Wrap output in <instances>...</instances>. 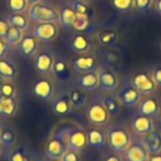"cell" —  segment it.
<instances>
[{"instance_id": "obj_1", "label": "cell", "mask_w": 161, "mask_h": 161, "mask_svg": "<svg viewBox=\"0 0 161 161\" xmlns=\"http://www.w3.org/2000/svg\"><path fill=\"white\" fill-rule=\"evenodd\" d=\"M106 141L113 152L121 153L131 145L132 138L123 127H111L106 133Z\"/></svg>"}, {"instance_id": "obj_2", "label": "cell", "mask_w": 161, "mask_h": 161, "mask_svg": "<svg viewBox=\"0 0 161 161\" xmlns=\"http://www.w3.org/2000/svg\"><path fill=\"white\" fill-rule=\"evenodd\" d=\"M28 16L30 20H33L35 23H48V21L58 23L59 11L48 4L36 3V4H33L29 6Z\"/></svg>"}, {"instance_id": "obj_3", "label": "cell", "mask_w": 161, "mask_h": 161, "mask_svg": "<svg viewBox=\"0 0 161 161\" xmlns=\"http://www.w3.org/2000/svg\"><path fill=\"white\" fill-rule=\"evenodd\" d=\"M59 33V26L58 23L48 21V23H36L33 28V35L43 43H49L53 42Z\"/></svg>"}, {"instance_id": "obj_4", "label": "cell", "mask_w": 161, "mask_h": 161, "mask_svg": "<svg viewBox=\"0 0 161 161\" xmlns=\"http://www.w3.org/2000/svg\"><path fill=\"white\" fill-rule=\"evenodd\" d=\"M141 96L142 94L132 84H123L119 89H117V94H116L119 103L127 108L138 106V103L141 102Z\"/></svg>"}, {"instance_id": "obj_5", "label": "cell", "mask_w": 161, "mask_h": 161, "mask_svg": "<svg viewBox=\"0 0 161 161\" xmlns=\"http://www.w3.org/2000/svg\"><path fill=\"white\" fill-rule=\"evenodd\" d=\"M131 84L142 94V96H148L156 91V82L153 80L152 75L145 72H138L131 78Z\"/></svg>"}, {"instance_id": "obj_6", "label": "cell", "mask_w": 161, "mask_h": 161, "mask_svg": "<svg viewBox=\"0 0 161 161\" xmlns=\"http://www.w3.org/2000/svg\"><path fill=\"white\" fill-rule=\"evenodd\" d=\"M54 84L53 82L47 78H39L38 80L34 82L33 87H31V93L35 98L40 99V101H50L54 98Z\"/></svg>"}, {"instance_id": "obj_7", "label": "cell", "mask_w": 161, "mask_h": 161, "mask_svg": "<svg viewBox=\"0 0 161 161\" xmlns=\"http://www.w3.org/2000/svg\"><path fill=\"white\" fill-rule=\"evenodd\" d=\"M109 113L102 103H93L87 109V119L93 126H104L109 121Z\"/></svg>"}, {"instance_id": "obj_8", "label": "cell", "mask_w": 161, "mask_h": 161, "mask_svg": "<svg viewBox=\"0 0 161 161\" xmlns=\"http://www.w3.org/2000/svg\"><path fill=\"white\" fill-rule=\"evenodd\" d=\"M65 143L69 150H74L78 152L83 151L88 146L87 132H84L80 128H69Z\"/></svg>"}, {"instance_id": "obj_9", "label": "cell", "mask_w": 161, "mask_h": 161, "mask_svg": "<svg viewBox=\"0 0 161 161\" xmlns=\"http://www.w3.org/2000/svg\"><path fill=\"white\" fill-rule=\"evenodd\" d=\"M98 73V79H99V87L101 89L106 91V92H113L118 89L119 86V80L117 74L107 68H99L97 69Z\"/></svg>"}, {"instance_id": "obj_10", "label": "cell", "mask_w": 161, "mask_h": 161, "mask_svg": "<svg viewBox=\"0 0 161 161\" xmlns=\"http://www.w3.org/2000/svg\"><path fill=\"white\" fill-rule=\"evenodd\" d=\"M72 67L78 74L87 73V72H93V70L98 69L97 59L93 55H83V54H80L79 57H75L73 59Z\"/></svg>"}, {"instance_id": "obj_11", "label": "cell", "mask_w": 161, "mask_h": 161, "mask_svg": "<svg viewBox=\"0 0 161 161\" xmlns=\"http://www.w3.org/2000/svg\"><path fill=\"white\" fill-rule=\"evenodd\" d=\"M123 157L126 161H148L150 153L142 143H131L123 151Z\"/></svg>"}, {"instance_id": "obj_12", "label": "cell", "mask_w": 161, "mask_h": 161, "mask_svg": "<svg viewBox=\"0 0 161 161\" xmlns=\"http://www.w3.org/2000/svg\"><path fill=\"white\" fill-rule=\"evenodd\" d=\"M72 109L73 107L68 93H59L52 102V111L57 116H68L72 112Z\"/></svg>"}, {"instance_id": "obj_13", "label": "cell", "mask_w": 161, "mask_h": 161, "mask_svg": "<svg viewBox=\"0 0 161 161\" xmlns=\"http://www.w3.org/2000/svg\"><path fill=\"white\" fill-rule=\"evenodd\" d=\"M68 150L67 143L58 136H54L52 140H49V142L45 146V155L48 158H55L59 160L64 152Z\"/></svg>"}, {"instance_id": "obj_14", "label": "cell", "mask_w": 161, "mask_h": 161, "mask_svg": "<svg viewBox=\"0 0 161 161\" xmlns=\"http://www.w3.org/2000/svg\"><path fill=\"white\" fill-rule=\"evenodd\" d=\"M77 86L84 92H91V91L97 89L99 87V79H98L97 70L79 74L77 77Z\"/></svg>"}, {"instance_id": "obj_15", "label": "cell", "mask_w": 161, "mask_h": 161, "mask_svg": "<svg viewBox=\"0 0 161 161\" xmlns=\"http://www.w3.org/2000/svg\"><path fill=\"white\" fill-rule=\"evenodd\" d=\"M131 128L133 130L135 133H137L140 136H143V135H147V133H150L151 131L155 130V123H153V119L151 117L140 114V116H136L132 119Z\"/></svg>"}, {"instance_id": "obj_16", "label": "cell", "mask_w": 161, "mask_h": 161, "mask_svg": "<svg viewBox=\"0 0 161 161\" xmlns=\"http://www.w3.org/2000/svg\"><path fill=\"white\" fill-rule=\"evenodd\" d=\"M54 64V58L49 52H40L36 54L34 60V68L39 74H49Z\"/></svg>"}, {"instance_id": "obj_17", "label": "cell", "mask_w": 161, "mask_h": 161, "mask_svg": "<svg viewBox=\"0 0 161 161\" xmlns=\"http://www.w3.org/2000/svg\"><path fill=\"white\" fill-rule=\"evenodd\" d=\"M38 39L31 34H28V35H24L23 36V39L20 40V43L18 44V50H19V53L24 57V58H30V57H33L35 53H36V50H38V47H39V44H38Z\"/></svg>"}, {"instance_id": "obj_18", "label": "cell", "mask_w": 161, "mask_h": 161, "mask_svg": "<svg viewBox=\"0 0 161 161\" xmlns=\"http://www.w3.org/2000/svg\"><path fill=\"white\" fill-rule=\"evenodd\" d=\"M148 153H158L161 152V132L158 130H153L147 135L142 136V142H141Z\"/></svg>"}, {"instance_id": "obj_19", "label": "cell", "mask_w": 161, "mask_h": 161, "mask_svg": "<svg viewBox=\"0 0 161 161\" xmlns=\"http://www.w3.org/2000/svg\"><path fill=\"white\" fill-rule=\"evenodd\" d=\"M138 113L147 116V117H151L152 119L157 118L161 114L160 103L155 98H146L138 103Z\"/></svg>"}, {"instance_id": "obj_20", "label": "cell", "mask_w": 161, "mask_h": 161, "mask_svg": "<svg viewBox=\"0 0 161 161\" xmlns=\"http://www.w3.org/2000/svg\"><path fill=\"white\" fill-rule=\"evenodd\" d=\"M92 42L83 34H74L70 39V49L77 54H87L92 49Z\"/></svg>"}, {"instance_id": "obj_21", "label": "cell", "mask_w": 161, "mask_h": 161, "mask_svg": "<svg viewBox=\"0 0 161 161\" xmlns=\"http://www.w3.org/2000/svg\"><path fill=\"white\" fill-rule=\"evenodd\" d=\"M18 111V101L15 97L0 96V117L10 118Z\"/></svg>"}, {"instance_id": "obj_22", "label": "cell", "mask_w": 161, "mask_h": 161, "mask_svg": "<svg viewBox=\"0 0 161 161\" xmlns=\"http://www.w3.org/2000/svg\"><path fill=\"white\" fill-rule=\"evenodd\" d=\"M53 74L59 80H68L70 79V67L64 59H54V64L52 68Z\"/></svg>"}, {"instance_id": "obj_23", "label": "cell", "mask_w": 161, "mask_h": 161, "mask_svg": "<svg viewBox=\"0 0 161 161\" xmlns=\"http://www.w3.org/2000/svg\"><path fill=\"white\" fill-rule=\"evenodd\" d=\"M87 140H88V146H91L92 148H102L106 145V135L98 130V128H91L87 132Z\"/></svg>"}, {"instance_id": "obj_24", "label": "cell", "mask_w": 161, "mask_h": 161, "mask_svg": "<svg viewBox=\"0 0 161 161\" xmlns=\"http://www.w3.org/2000/svg\"><path fill=\"white\" fill-rule=\"evenodd\" d=\"M74 19H75V11L73 10V8L70 5L69 6L64 5L59 13V20H58L59 25L64 29H69L72 28Z\"/></svg>"}, {"instance_id": "obj_25", "label": "cell", "mask_w": 161, "mask_h": 161, "mask_svg": "<svg viewBox=\"0 0 161 161\" xmlns=\"http://www.w3.org/2000/svg\"><path fill=\"white\" fill-rule=\"evenodd\" d=\"M18 75L16 67L5 58H0V77L5 80H13Z\"/></svg>"}, {"instance_id": "obj_26", "label": "cell", "mask_w": 161, "mask_h": 161, "mask_svg": "<svg viewBox=\"0 0 161 161\" xmlns=\"http://www.w3.org/2000/svg\"><path fill=\"white\" fill-rule=\"evenodd\" d=\"M16 142V133L15 131L9 127H1L0 130V143L3 146V148H11Z\"/></svg>"}, {"instance_id": "obj_27", "label": "cell", "mask_w": 161, "mask_h": 161, "mask_svg": "<svg viewBox=\"0 0 161 161\" xmlns=\"http://www.w3.org/2000/svg\"><path fill=\"white\" fill-rule=\"evenodd\" d=\"M102 104L104 106V108L107 109V112L109 113L111 117H117L119 113H121V103L117 99V97L114 96H104L103 99H102Z\"/></svg>"}, {"instance_id": "obj_28", "label": "cell", "mask_w": 161, "mask_h": 161, "mask_svg": "<svg viewBox=\"0 0 161 161\" xmlns=\"http://www.w3.org/2000/svg\"><path fill=\"white\" fill-rule=\"evenodd\" d=\"M6 21L10 26H15L18 29H21L23 31L29 26V16L24 15V13H11L6 18Z\"/></svg>"}, {"instance_id": "obj_29", "label": "cell", "mask_w": 161, "mask_h": 161, "mask_svg": "<svg viewBox=\"0 0 161 161\" xmlns=\"http://www.w3.org/2000/svg\"><path fill=\"white\" fill-rule=\"evenodd\" d=\"M69 99H70V103H72V107L75 108V109H79L82 107L86 106L87 103V96L84 93L83 89L80 88H73L69 91Z\"/></svg>"}, {"instance_id": "obj_30", "label": "cell", "mask_w": 161, "mask_h": 161, "mask_svg": "<svg viewBox=\"0 0 161 161\" xmlns=\"http://www.w3.org/2000/svg\"><path fill=\"white\" fill-rule=\"evenodd\" d=\"M23 36L24 35H23V30L21 29H18L15 26H10L4 39L9 44V47H14V45H18L20 43Z\"/></svg>"}, {"instance_id": "obj_31", "label": "cell", "mask_w": 161, "mask_h": 161, "mask_svg": "<svg viewBox=\"0 0 161 161\" xmlns=\"http://www.w3.org/2000/svg\"><path fill=\"white\" fill-rule=\"evenodd\" d=\"M118 36H117V33L114 30H111V29H107V30H103L99 33L98 35V40L102 45L104 47H112L116 44Z\"/></svg>"}, {"instance_id": "obj_32", "label": "cell", "mask_w": 161, "mask_h": 161, "mask_svg": "<svg viewBox=\"0 0 161 161\" xmlns=\"http://www.w3.org/2000/svg\"><path fill=\"white\" fill-rule=\"evenodd\" d=\"M8 160H9V161H31L30 155H29L28 150H26L24 146H20V147L14 148V150L9 153Z\"/></svg>"}, {"instance_id": "obj_33", "label": "cell", "mask_w": 161, "mask_h": 161, "mask_svg": "<svg viewBox=\"0 0 161 161\" xmlns=\"http://www.w3.org/2000/svg\"><path fill=\"white\" fill-rule=\"evenodd\" d=\"M6 5L11 13H25L29 9L26 0H6Z\"/></svg>"}, {"instance_id": "obj_34", "label": "cell", "mask_w": 161, "mask_h": 161, "mask_svg": "<svg viewBox=\"0 0 161 161\" xmlns=\"http://www.w3.org/2000/svg\"><path fill=\"white\" fill-rule=\"evenodd\" d=\"M89 26V15H84V14H77L75 13V19L73 21L72 28L78 30V31H84L87 30Z\"/></svg>"}, {"instance_id": "obj_35", "label": "cell", "mask_w": 161, "mask_h": 161, "mask_svg": "<svg viewBox=\"0 0 161 161\" xmlns=\"http://www.w3.org/2000/svg\"><path fill=\"white\" fill-rule=\"evenodd\" d=\"M111 5L118 11L126 13L135 8V0H111Z\"/></svg>"}, {"instance_id": "obj_36", "label": "cell", "mask_w": 161, "mask_h": 161, "mask_svg": "<svg viewBox=\"0 0 161 161\" xmlns=\"http://www.w3.org/2000/svg\"><path fill=\"white\" fill-rule=\"evenodd\" d=\"M16 87L11 80H4L0 84V96L5 97H15Z\"/></svg>"}, {"instance_id": "obj_37", "label": "cell", "mask_w": 161, "mask_h": 161, "mask_svg": "<svg viewBox=\"0 0 161 161\" xmlns=\"http://www.w3.org/2000/svg\"><path fill=\"white\" fill-rule=\"evenodd\" d=\"M70 6L73 8V10L77 14H84V15H89L91 13V8L88 6V4L84 0H75L70 4Z\"/></svg>"}, {"instance_id": "obj_38", "label": "cell", "mask_w": 161, "mask_h": 161, "mask_svg": "<svg viewBox=\"0 0 161 161\" xmlns=\"http://www.w3.org/2000/svg\"><path fill=\"white\" fill-rule=\"evenodd\" d=\"M59 161H82V157L79 155L78 151H74V150H67L64 152V155L59 158Z\"/></svg>"}, {"instance_id": "obj_39", "label": "cell", "mask_w": 161, "mask_h": 161, "mask_svg": "<svg viewBox=\"0 0 161 161\" xmlns=\"http://www.w3.org/2000/svg\"><path fill=\"white\" fill-rule=\"evenodd\" d=\"M152 0H135V9L137 11H146L151 8Z\"/></svg>"}, {"instance_id": "obj_40", "label": "cell", "mask_w": 161, "mask_h": 161, "mask_svg": "<svg viewBox=\"0 0 161 161\" xmlns=\"http://www.w3.org/2000/svg\"><path fill=\"white\" fill-rule=\"evenodd\" d=\"M9 53V44L4 38H0V58H5Z\"/></svg>"}, {"instance_id": "obj_41", "label": "cell", "mask_w": 161, "mask_h": 161, "mask_svg": "<svg viewBox=\"0 0 161 161\" xmlns=\"http://www.w3.org/2000/svg\"><path fill=\"white\" fill-rule=\"evenodd\" d=\"M9 28H10V25L6 21V19H0V38H5Z\"/></svg>"}, {"instance_id": "obj_42", "label": "cell", "mask_w": 161, "mask_h": 161, "mask_svg": "<svg viewBox=\"0 0 161 161\" xmlns=\"http://www.w3.org/2000/svg\"><path fill=\"white\" fill-rule=\"evenodd\" d=\"M152 78H153V80L156 82V84H157V87H161V67H158V68H155L153 70H152Z\"/></svg>"}, {"instance_id": "obj_43", "label": "cell", "mask_w": 161, "mask_h": 161, "mask_svg": "<svg viewBox=\"0 0 161 161\" xmlns=\"http://www.w3.org/2000/svg\"><path fill=\"white\" fill-rule=\"evenodd\" d=\"M103 161H123V160H122V157L119 155H109Z\"/></svg>"}, {"instance_id": "obj_44", "label": "cell", "mask_w": 161, "mask_h": 161, "mask_svg": "<svg viewBox=\"0 0 161 161\" xmlns=\"http://www.w3.org/2000/svg\"><path fill=\"white\" fill-rule=\"evenodd\" d=\"M148 161H161V152L158 153H152L148 157Z\"/></svg>"}, {"instance_id": "obj_45", "label": "cell", "mask_w": 161, "mask_h": 161, "mask_svg": "<svg viewBox=\"0 0 161 161\" xmlns=\"http://www.w3.org/2000/svg\"><path fill=\"white\" fill-rule=\"evenodd\" d=\"M153 6H155V10L157 11V14L161 15V0H156Z\"/></svg>"}, {"instance_id": "obj_46", "label": "cell", "mask_w": 161, "mask_h": 161, "mask_svg": "<svg viewBox=\"0 0 161 161\" xmlns=\"http://www.w3.org/2000/svg\"><path fill=\"white\" fill-rule=\"evenodd\" d=\"M29 5H33V4H36V3H40L42 0H26Z\"/></svg>"}, {"instance_id": "obj_47", "label": "cell", "mask_w": 161, "mask_h": 161, "mask_svg": "<svg viewBox=\"0 0 161 161\" xmlns=\"http://www.w3.org/2000/svg\"><path fill=\"white\" fill-rule=\"evenodd\" d=\"M1 153H3V146H1V143H0V156H1Z\"/></svg>"}, {"instance_id": "obj_48", "label": "cell", "mask_w": 161, "mask_h": 161, "mask_svg": "<svg viewBox=\"0 0 161 161\" xmlns=\"http://www.w3.org/2000/svg\"><path fill=\"white\" fill-rule=\"evenodd\" d=\"M48 161H59V160H55V158H49Z\"/></svg>"}, {"instance_id": "obj_49", "label": "cell", "mask_w": 161, "mask_h": 161, "mask_svg": "<svg viewBox=\"0 0 161 161\" xmlns=\"http://www.w3.org/2000/svg\"><path fill=\"white\" fill-rule=\"evenodd\" d=\"M4 80H5V79H3V78H1V77H0V84H1V83H3V82H4Z\"/></svg>"}, {"instance_id": "obj_50", "label": "cell", "mask_w": 161, "mask_h": 161, "mask_svg": "<svg viewBox=\"0 0 161 161\" xmlns=\"http://www.w3.org/2000/svg\"><path fill=\"white\" fill-rule=\"evenodd\" d=\"M31 161H38V160H31Z\"/></svg>"}, {"instance_id": "obj_51", "label": "cell", "mask_w": 161, "mask_h": 161, "mask_svg": "<svg viewBox=\"0 0 161 161\" xmlns=\"http://www.w3.org/2000/svg\"><path fill=\"white\" fill-rule=\"evenodd\" d=\"M160 48H161V43H160Z\"/></svg>"}, {"instance_id": "obj_52", "label": "cell", "mask_w": 161, "mask_h": 161, "mask_svg": "<svg viewBox=\"0 0 161 161\" xmlns=\"http://www.w3.org/2000/svg\"><path fill=\"white\" fill-rule=\"evenodd\" d=\"M0 130H1V125H0Z\"/></svg>"}]
</instances>
